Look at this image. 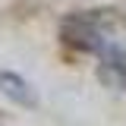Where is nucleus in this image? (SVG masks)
I'll return each instance as SVG.
<instances>
[{"label": "nucleus", "mask_w": 126, "mask_h": 126, "mask_svg": "<svg viewBox=\"0 0 126 126\" xmlns=\"http://www.w3.org/2000/svg\"><path fill=\"white\" fill-rule=\"evenodd\" d=\"M63 41L76 50H107V35H104V25H101V16L94 13H76V16H66L63 19Z\"/></svg>", "instance_id": "nucleus-1"}, {"label": "nucleus", "mask_w": 126, "mask_h": 126, "mask_svg": "<svg viewBox=\"0 0 126 126\" xmlns=\"http://www.w3.org/2000/svg\"><path fill=\"white\" fill-rule=\"evenodd\" d=\"M0 92L6 94L10 101H16L19 107H35V104H38L35 88H32L19 73H10V69H3V73H0Z\"/></svg>", "instance_id": "nucleus-2"}, {"label": "nucleus", "mask_w": 126, "mask_h": 126, "mask_svg": "<svg viewBox=\"0 0 126 126\" xmlns=\"http://www.w3.org/2000/svg\"><path fill=\"white\" fill-rule=\"evenodd\" d=\"M101 82H107V85H113V88H126V57L120 54V50H113V47L104 50Z\"/></svg>", "instance_id": "nucleus-3"}]
</instances>
